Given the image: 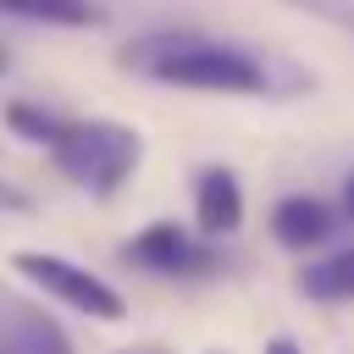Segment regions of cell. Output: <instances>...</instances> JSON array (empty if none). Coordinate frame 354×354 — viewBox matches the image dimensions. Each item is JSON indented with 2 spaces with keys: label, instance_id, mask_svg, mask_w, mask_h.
<instances>
[{
  "label": "cell",
  "instance_id": "7c38bea8",
  "mask_svg": "<svg viewBox=\"0 0 354 354\" xmlns=\"http://www.w3.org/2000/svg\"><path fill=\"white\" fill-rule=\"evenodd\" d=\"M0 210H28V199H22L11 183H0Z\"/></svg>",
  "mask_w": 354,
  "mask_h": 354
},
{
  "label": "cell",
  "instance_id": "8992f818",
  "mask_svg": "<svg viewBox=\"0 0 354 354\" xmlns=\"http://www.w3.org/2000/svg\"><path fill=\"white\" fill-rule=\"evenodd\" d=\"M194 216H199V227L210 238L238 232V221H243V188H238V177L227 166H205L194 177Z\"/></svg>",
  "mask_w": 354,
  "mask_h": 354
},
{
  "label": "cell",
  "instance_id": "6da1fadb",
  "mask_svg": "<svg viewBox=\"0 0 354 354\" xmlns=\"http://www.w3.org/2000/svg\"><path fill=\"white\" fill-rule=\"evenodd\" d=\"M122 61L155 83L199 88V94H266L271 88V72L260 55L227 39H205V33H149V39H133Z\"/></svg>",
  "mask_w": 354,
  "mask_h": 354
},
{
  "label": "cell",
  "instance_id": "277c9868",
  "mask_svg": "<svg viewBox=\"0 0 354 354\" xmlns=\"http://www.w3.org/2000/svg\"><path fill=\"white\" fill-rule=\"evenodd\" d=\"M127 266H138V271H155V277H210L216 271V254H210V243H199L188 227H177V221H155V227H144L138 238H127Z\"/></svg>",
  "mask_w": 354,
  "mask_h": 354
},
{
  "label": "cell",
  "instance_id": "9c48e42d",
  "mask_svg": "<svg viewBox=\"0 0 354 354\" xmlns=\"http://www.w3.org/2000/svg\"><path fill=\"white\" fill-rule=\"evenodd\" d=\"M0 354H72V343L55 321L22 315L17 326H0Z\"/></svg>",
  "mask_w": 354,
  "mask_h": 354
},
{
  "label": "cell",
  "instance_id": "52a82bcc",
  "mask_svg": "<svg viewBox=\"0 0 354 354\" xmlns=\"http://www.w3.org/2000/svg\"><path fill=\"white\" fill-rule=\"evenodd\" d=\"M299 288H304V299H315V304H354V243L310 260V266L299 271Z\"/></svg>",
  "mask_w": 354,
  "mask_h": 354
},
{
  "label": "cell",
  "instance_id": "8fae6325",
  "mask_svg": "<svg viewBox=\"0 0 354 354\" xmlns=\"http://www.w3.org/2000/svg\"><path fill=\"white\" fill-rule=\"evenodd\" d=\"M282 6H299V11H310V17H326V22L354 28V0H282Z\"/></svg>",
  "mask_w": 354,
  "mask_h": 354
},
{
  "label": "cell",
  "instance_id": "2e32d148",
  "mask_svg": "<svg viewBox=\"0 0 354 354\" xmlns=\"http://www.w3.org/2000/svg\"><path fill=\"white\" fill-rule=\"evenodd\" d=\"M133 354H160V348H133Z\"/></svg>",
  "mask_w": 354,
  "mask_h": 354
},
{
  "label": "cell",
  "instance_id": "9a60e30c",
  "mask_svg": "<svg viewBox=\"0 0 354 354\" xmlns=\"http://www.w3.org/2000/svg\"><path fill=\"white\" fill-rule=\"evenodd\" d=\"M6 66H11V55H6V44H0V72H6Z\"/></svg>",
  "mask_w": 354,
  "mask_h": 354
},
{
  "label": "cell",
  "instance_id": "5bb4252c",
  "mask_svg": "<svg viewBox=\"0 0 354 354\" xmlns=\"http://www.w3.org/2000/svg\"><path fill=\"white\" fill-rule=\"evenodd\" d=\"M343 216H354V171H348V183H343Z\"/></svg>",
  "mask_w": 354,
  "mask_h": 354
},
{
  "label": "cell",
  "instance_id": "30bf717a",
  "mask_svg": "<svg viewBox=\"0 0 354 354\" xmlns=\"http://www.w3.org/2000/svg\"><path fill=\"white\" fill-rule=\"evenodd\" d=\"M6 122H11V133L33 138V144H44V149H50V138L61 133V116H50V111H39V105H11Z\"/></svg>",
  "mask_w": 354,
  "mask_h": 354
},
{
  "label": "cell",
  "instance_id": "5b68a950",
  "mask_svg": "<svg viewBox=\"0 0 354 354\" xmlns=\"http://www.w3.org/2000/svg\"><path fill=\"white\" fill-rule=\"evenodd\" d=\"M337 232V210L326 199H310V194H288L277 210H271V238L282 249H315Z\"/></svg>",
  "mask_w": 354,
  "mask_h": 354
},
{
  "label": "cell",
  "instance_id": "7a4b0ae2",
  "mask_svg": "<svg viewBox=\"0 0 354 354\" xmlns=\"http://www.w3.org/2000/svg\"><path fill=\"white\" fill-rule=\"evenodd\" d=\"M50 155L77 188H88L94 199H111L133 177L144 144L122 122H61V133L50 138Z\"/></svg>",
  "mask_w": 354,
  "mask_h": 354
},
{
  "label": "cell",
  "instance_id": "4fadbf2b",
  "mask_svg": "<svg viewBox=\"0 0 354 354\" xmlns=\"http://www.w3.org/2000/svg\"><path fill=\"white\" fill-rule=\"evenodd\" d=\"M266 354H304V348H299L293 337H271V343H266Z\"/></svg>",
  "mask_w": 354,
  "mask_h": 354
},
{
  "label": "cell",
  "instance_id": "ba28073f",
  "mask_svg": "<svg viewBox=\"0 0 354 354\" xmlns=\"http://www.w3.org/2000/svg\"><path fill=\"white\" fill-rule=\"evenodd\" d=\"M0 17L55 22V28H94L100 22V6L94 0H0Z\"/></svg>",
  "mask_w": 354,
  "mask_h": 354
},
{
  "label": "cell",
  "instance_id": "3957f363",
  "mask_svg": "<svg viewBox=\"0 0 354 354\" xmlns=\"http://www.w3.org/2000/svg\"><path fill=\"white\" fill-rule=\"evenodd\" d=\"M17 271L28 282H39L44 293H55L61 304L94 315V321H122L127 315V304H122V293L111 282H100L94 271H83V266H72L61 254H17Z\"/></svg>",
  "mask_w": 354,
  "mask_h": 354
}]
</instances>
